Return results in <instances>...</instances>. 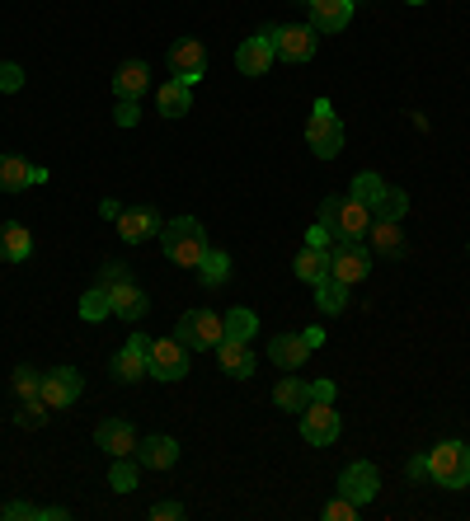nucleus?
I'll list each match as a JSON object with an SVG mask.
<instances>
[{"label": "nucleus", "instance_id": "f257e3e1", "mask_svg": "<svg viewBox=\"0 0 470 521\" xmlns=\"http://www.w3.org/2000/svg\"><path fill=\"white\" fill-rule=\"evenodd\" d=\"M160 249H165L170 263H179V268H198L212 245H207V230L198 216H174V221L160 226Z\"/></svg>", "mask_w": 470, "mask_h": 521}, {"label": "nucleus", "instance_id": "f03ea898", "mask_svg": "<svg viewBox=\"0 0 470 521\" xmlns=\"http://www.w3.org/2000/svg\"><path fill=\"white\" fill-rule=\"evenodd\" d=\"M320 226L334 240H362L372 230V207L358 198H325L320 202Z\"/></svg>", "mask_w": 470, "mask_h": 521}, {"label": "nucleus", "instance_id": "7ed1b4c3", "mask_svg": "<svg viewBox=\"0 0 470 521\" xmlns=\"http://www.w3.org/2000/svg\"><path fill=\"white\" fill-rule=\"evenodd\" d=\"M428 479L438 489H466L470 484V446L466 442H438L428 451Z\"/></svg>", "mask_w": 470, "mask_h": 521}, {"label": "nucleus", "instance_id": "20e7f679", "mask_svg": "<svg viewBox=\"0 0 470 521\" xmlns=\"http://www.w3.org/2000/svg\"><path fill=\"white\" fill-rule=\"evenodd\" d=\"M306 146H311L320 160H334V155L344 151V123H339V113L329 99H320L311 113V123H306Z\"/></svg>", "mask_w": 470, "mask_h": 521}, {"label": "nucleus", "instance_id": "39448f33", "mask_svg": "<svg viewBox=\"0 0 470 521\" xmlns=\"http://www.w3.org/2000/svg\"><path fill=\"white\" fill-rule=\"evenodd\" d=\"M367 273H372V249L362 240H334L329 245V277H339L344 287H353Z\"/></svg>", "mask_w": 470, "mask_h": 521}, {"label": "nucleus", "instance_id": "423d86ee", "mask_svg": "<svg viewBox=\"0 0 470 521\" xmlns=\"http://www.w3.org/2000/svg\"><path fill=\"white\" fill-rule=\"evenodd\" d=\"M174 338L184 343V348H217L221 338H226V329H221V315L217 310H188L184 320L174 324Z\"/></svg>", "mask_w": 470, "mask_h": 521}, {"label": "nucleus", "instance_id": "0eeeda50", "mask_svg": "<svg viewBox=\"0 0 470 521\" xmlns=\"http://www.w3.org/2000/svg\"><path fill=\"white\" fill-rule=\"evenodd\" d=\"M273 43V57L282 62H311L315 57V33L306 24H282V29H259Z\"/></svg>", "mask_w": 470, "mask_h": 521}, {"label": "nucleus", "instance_id": "6e6552de", "mask_svg": "<svg viewBox=\"0 0 470 521\" xmlns=\"http://www.w3.org/2000/svg\"><path fill=\"white\" fill-rule=\"evenodd\" d=\"M109 371L118 376V381H146L151 376V338L146 334H137V338H127L123 348L113 353V362H109Z\"/></svg>", "mask_w": 470, "mask_h": 521}, {"label": "nucleus", "instance_id": "1a4fd4ad", "mask_svg": "<svg viewBox=\"0 0 470 521\" xmlns=\"http://www.w3.org/2000/svg\"><path fill=\"white\" fill-rule=\"evenodd\" d=\"M188 348L179 338H151V376L156 381H184L188 376Z\"/></svg>", "mask_w": 470, "mask_h": 521}, {"label": "nucleus", "instance_id": "9d476101", "mask_svg": "<svg viewBox=\"0 0 470 521\" xmlns=\"http://www.w3.org/2000/svg\"><path fill=\"white\" fill-rule=\"evenodd\" d=\"M80 390H85V376L76 367H52L43 371V390L38 395L47 399V409H71L80 399Z\"/></svg>", "mask_w": 470, "mask_h": 521}, {"label": "nucleus", "instance_id": "9b49d317", "mask_svg": "<svg viewBox=\"0 0 470 521\" xmlns=\"http://www.w3.org/2000/svg\"><path fill=\"white\" fill-rule=\"evenodd\" d=\"M170 76L184 80V85H198L207 76V47L198 38H179L170 47Z\"/></svg>", "mask_w": 470, "mask_h": 521}, {"label": "nucleus", "instance_id": "f8f14e48", "mask_svg": "<svg viewBox=\"0 0 470 521\" xmlns=\"http://www.w3.org/2000/svg\"><path fill=\"white\" fill-rule=\"evenodd\" d=\"M301 437H306L311 446L339 442V414H334V404H320V399H311V404L301 409Z\"/></svg>", "mask_w": 470, "mask_h": 521}, {"label": "nucleus", "instance_id": "ddd939ff", "mask_svg": "<svg viewBox=\"0 0 470 521\" xmlns=\"http://www.w3.org/2000/svg\"><path fill=\"white\" fill-rule=\"evenodd\" d=\"M339 493L344 498H353L358 507H367L381 493V475H376V465H367V460H353L344 475H339Z\"/></svg>", "mask_w": 470, "mask_h": 521}, {"label": "nucleus", "instance_id": "4468645a", "mask_svg": "<svg viewBox=\"0 0 470 521\" xmlns=\"http://www.w3.org/2000/svg\"><path fill=\"white\" fill-rule=\"evenodd\" d=\"M38 184H47L43 165H29L24 155H0V188L5 193H24V188H38Z\"/></svg>", "mask_w": 470, "mask_h": 521}, {"label": "nucleus", "instance_id": "2eb2a0df", "mask_svg": "<svg viewBox=\"0 0 470 521\" xmlns=\"http://www.w3.org/2000/svg\"><path fill=\"white\" fill-rule=\"evenodd\" d=\"M94 442H99V451H109V456H132L141 437H137V428H132L127 418H109V423L94 428Z\"/></svg>", "mask_w": 470, "mask_h": 521}, {"label": "nucleus", "instance_id": "dca6fc26", "mask_svg": "<svg viewBox=\"0 0 470 521\" xmlns=\"http://www.w3.org/2000/svg\"><path fill=\"white\" fill-rule=\"evenodd\" d=\"M118 235L127 245H146L160 235V216L151 207H127V212H118Z\"/></svg>", "mask_w": 470, "mask_h": 521}, {"label": "nucleus", "instance_id": "f3484780", "mask_svg": "<svg viewBox=\"0 0 470 521\" xmlns=\"http://www.w3.org/2000/svg\"><path fill=\"white\" fill-rule=\"evenodd\" d=\"M235 66H240V76H268L273 71V43H268L264 33L245 38V43L235 47Z\"/></svg>", "mask_w": 470, "mask_h": 521}, {"label": "nucleus", "instance_id": "a211bd4d", "mask_svg": "<svg viewBox=\"0 0 470 521\" xmlns=\"http://www.w3.org/2000/svg\"><path fill=\"white\" fill-rule=\"evenodd\" d=\"M353 10H358V0H311V29H320V33L348 29Z\"/></svg>", "mask_w": 470, "mask_h": 521}, {"label": "nucleus", "instance_id": "6ab92c4d", "mask_svg": "<svg viewBox=\"0 0 470 521\" xmlns=\"http://www.w3.org/2000/svg\"><path fill=\"white\" fill-rule=\"evenodd\" d=\"M268 357H273V367H282V371H301V362L311 357V343L301 334H273L268 338Z\"/></svg>", "mask_w": 470, "mask_h": 521}, {"label": "nucleus", "instance_id": "aec40b11", "mask_svg": "<svg viewBox=\"0 0 470 521\" xmlns=\"http://www.w3.org/2000/svg\"><path fill=\"white\" fill-rule=\"evenodd\" d=\"M132 456H137V465H146V470H170L174 460H179V442L156 432V437H141Z\"/></svg>", "mask_w": 470, "mask_h": 521}, {"label": "nucleus", "instance_id": "412c9836", "mask_svg": "<svg viewBox=\"0 0 470 521\" xmlns=\"http://www.w3.org/2000/svg\"><path fill=\"white\" fill-rule=\"evenodd\" d=\"M217 362L226 376H235V381H250L254 376V353H250V343H240V338H221Z\"/></svg>", "mask_w": 470, "mask_h": 521}, {"label": "nucleus", "instance_id": "4be33fe9", "mask_svg": "<svg viewBox=\"0 0 470 521\" xmlns=\"http://www.w3.org/2000/svg\"><path fill=\"white\" fill-rule=\"evenodd\" d=\"M33 254V235L24 221H0V259L5 263H24Z\"/></svg>", "mask_w": 470, "mask_h": 521}, {"label": "nucleus", "instance_id": "5701e85b", "mask_svg": "<svg viewBox=\"0 0 470 521\" xmlns=\"http://www.w3.org/2000/svg\"><path fill=\"white\" fill-rule=\"evenodd\" d=\"M146 90H151V66L146 62H123L113 71V94L118 99H141Z\"/></svg>", "mask_w": 470, "mask_h": 521}, {"label": "nucleus", "instance_id": "b1692460", "mask_svg": "<svg viewBox=\"0 0 470 521\" xmlns=\"http://www.w3.org/2000/svg\"><path fill=\"white\" fill-rule=\"evenodd\" d=\"M109 301H113V315H123V320H141V315L151 310V296L141 292L137 282H118V287H109Z\"/></svg>", "mask_w": 470, "mask_h": 521}, {"label": "nucleus", "instance_id": "393cba45", "mask_svg": "<svg viewBox=\"0 0 470 521\" xmlns=\"http://www.w3.org/2000/svg\"><path fill=\"white\" fill-rule=\"evenodd\" d=\"M372 254H381V259H405V230H400V221H372Z\"/></svg>", "mask_w": 470, "mask_h": 521}, {"label": "nucleus", "instance_id": "a878e982", "mask_svg": "<svg viewBox=\"0 0 470 521\" xmlns=\"http://www.w3.org/2000/svg\"><path fill=\"white\" fill-rule=\"evenodd\" d=\"M156 108L160 118H184L188 108H193V85H184V80H165L156 90Z\"/></svg>", "mask_w": 470, "mask_h": 521}, {"label": "nucleus", "instance_id": "bb28decb", "mask_svg": "<svg viewBox=\"0 0 470 521\" xmlns=\"http://www.w3.org/2000/svg\"><path fill=\"white\" fill-rule=\"evenodd\" d=\"M273 404L287 409V414H301V409L311 404V385L301 381V376H282L278 390H273Z\"/></svg>", "mask_w": 470, "mask_h": 521}, {"label": "nucleus", "instance_id": "cd10ccee", "mask_svg": "<svg viewBox=\"0 0 470 521\" xmlns=\"http://www.w3.org/2000/svg\"><path fill=\"white\" fill-rule=\"evenodd\" d=\"M292 273H297L301 282H311V287H315V282H325V277H329V249L306 245L297 254V263H292Z\"/></svg>", "mask_w": 470, "mask_h": 521}, {"label": "nucleus", "instance_id": "c85d7f7f", "mask_svg": "<svg viewBox=\"0 0 470 521\" xmlns=\"http://www.w3.org/2000/svg\"><path fill=\"white\" fill-rule=\"evenodd\" d=\"M405 212H409V198H405V188H381L376 193V202H372V221H405Z\"/></svg>", "mask_w": 470, "mask_h": 521}, {"label": "nucleus", "instance_id": "c756f323", "mask_svg": "<svg viewBox=\"0 0 470 521\" xmlns=\"http://www.w3.org/2000/svg\"><path fill=\"white\" fill-rule=\"evenodd\" d=\"M198 277H203V287H221L231 277V254L226 249H207L203 263H198Z\"/></svg>", "mask_w": 470, "mask_h": 521}, {"label": "nucleus", "instance_id": "7c9ffc66", "mask_svg": "<svg viewBox=\"0 0 470 521\" xmlns=\"http://www.w3.org/2000/svg\"><path fill=\"white\" fill-rule=\"evenodd\" d=\"M315 306L325 310V315H339L348 306V287L339 277H325V282H315Z\"/></svg>", "mask_w": 470, "mask_h": 521}, {"label": "nucleus", "instance_id": "2f4dec72", "mask_svg": "<svg viewBox=\"0 0 470 521\" xmlns=\"http://www.w3.org/2000/svg\"><path fill=\"white\" fill-rule=\"evenodd\" d=\"M221 329H226V338L250 343V338L259 334V315H254V310H226V315H221Z\"/></svg>", "mask_w": 470, "mask_h": 521}, {"label": "nucleus", "instance_id": "473e14b6", "mask_svg": "<svg viewBox=\"0 0 470 521\" xmlns=\"http://www.w3.org/2000/svg\"><path fill=\"white\" fill-rule=\"evenodd\" d=\"M109 315H113L109 287H90V292L80 296V320H90V324H99V320H109Z\"/></svg>", "mask_w": 470, "mask_h": 521}, {"label": "nucleus", "instance_id": "72a5a7b5", "mask_svg": "<svg viewBox=\"0 0 470 521\" xmlns=\"http://www.w3.org/2000/svg\"><path fill=\"white\" fill-rule=\"evenodd\" d=\"M109 484H113L118 493H132V489H137V456H113Z\"/></svg>", "mask_w": 470, "mask_h": 521}, {"label": "nucleus", "instance_id": "f704fd0d", "mask_svg": "<svg viewBox=\"0 0 470 521\" xmlns=\"http://www.w3.org/2000/svg\"><path fill=\"white\" fill-rule=\"evenodd\" d=\"M15 423L19 428H43L47 423V399L43 395H33V399H19V414H15Z\"/></svg>", "mask_w": 470, "mask_h": 521}, {"label": "nucleus", "instance_id": "c9c22d12", "mask_svg": "<svg viewBox=\"0 0 470 521\" xmlns=\"http://www.w3.org/2000/svg\"><path fill=\"white\" fill-rule=\"evenodd\" d=\"M381 188H386V179H381V174H372V169H362L358 179H353V193H348V198H358V202H367V207H372Z\"/></svg>", "mask_w": 470, "mask_h": 521}, {"label": "nucleus", "instance_id": "e433bc0d", "mask_svg": "<svg viewBox=\"0 0 470 521\" xmlns=\"http://www.w3.org/2000/svg\"><path fill=\"white\" fill-rule=\"evenodd\" d=\"M38 390H43V371L19 367V371H15V395H19V399H33Z\"/></svg>", "mask_w": 470, "mask_h": 521}, {"label": "nucleus", "instance_id": "4c0bfd02", "mask_svg": "<svg viewBox=\"0 0 470 521\" xmlns=\"http://www.w3.org/2000/svg\"><path fill=\"white\" fill-rule=\"evenodd\" d=\"M118 282H132V268H127V263H118V259L99 263V287H118Z\"/></svg>", "mask_w": 470, "mask_h": 521}, {"label": "nucleus", "instance_id": "58836bf2", "mask_svg": "<svg viewBox=\"0 0 470 521\" xmlns=\"http://www.w3.org/2000/svg\"><path fill=\"white\" fill-rule=\"evenodd\" d=\"M353 517H358V503L344 498V493H339L334 503H325V521H353Z\"/></svg>", "mask_w": 470, "mask_h": 521}, {"label": "nucleus", "instance_id": "ea45409f", "mask_svg": "<svg viewBox=\"0 0 470 521\" xmlns=\"http://www.w3.org/2000/svg\"><path fill=\"white\" fill-rule=\"evenodd\" d=\"M24 90V71L15 62H0V94H15Z\"/></svg>", "mask_w": 470, "mask_h": 521}, {"label": "nucleus", "instance_id": "a19ab883", "mask_svg": "<svg viewBox=\"0 0 470 521\" xmlns=\"http://www.w3.org/2000/svg\"><path fill=\"white\" fill-rule=\"evenodd\" d=\"M113 123H118V127H137L141 123L137 99H118V108H113Z\"/></svg>", "mask_w": 470, "mask_h": 521}, {"label": "nucleus", "instance_id": "79ce46f5", "mask_svg": "<svg viewBox=\"0 0 470 521\" xmlns=\"http://www.w3.org/2000/svg\"><path fill=\"white\" fill-rule=\"evenodd\" d=\"M306 245H315V249H329V245H334V235H329V230L320 226V221H315V226H306Z\"/></svg>", "mask_w": 470, "mask_h": 521}, {"label": "nucleus", "instance_id": "37998d69", "mask_svg": "<svg viewBox=\"0 0 470 521\" xmlns=\"http://www.w3.org/2000/svg\"><path fill=\"white\" fill-rule=\"evenodd\" d=\"M151 517H156V521H179V517H184V503H156V507H151Z\"/></svg>", "mask_w": 470, "mask_h": 521}, {"label": "nucleus", "instance_id": "c03bdc74", "mask_svg": "<svg viewBox=\"0 0 470 521\" xmlns=\"http://www.w3.org/2000/svg\"><path fill=\"white\" fill-rule=\"evenodd\" d=\"M311 399H320V404H334V381H315L311 385Z\"/></svg>", "mask_w": 470, "mask_h": 521}, {"label": "nucleus", "instance_id": "a18cd8bd", "mask_svg": "<svg viewBox=\"0 0 470 521\" xmlns=\"http://www.w3.org/2000/svg\"><path fill=\"white\" fill-rule=\"evenodd\" d=\"M409 479H428V456H414V460H409Z\"/></svg>", "mask_w": 470, "mask_h": 521}, {"label": "nucleus", "instance_id": "49530a36", "mask_svg": "<svg viewBox=\"0 0 470 521\" xmlns=\"http://www.w3.org/2000/svg\"><path fill=\"white\" fill-rule=\"evenodd\" d=\"M301 338H306V343H311V353H315V348H320V343H325V329H306V334H301Z\"/></svg>", "mask_w": 470, "mask_h": 521}, {"label": "nucleus", "instance_id": "de8ad7c7", "mask_svg": "<svg viewBox=\"0 0 470 521\" xmlns=\"http://www.w3.org/2000/svg\"><path fill=\"white\" fill-rule=\"evenodd\" d=\"M405 5H423V0H405Z\"/></svg>", "mask_w": 470, "mask_h": 521}, {"label": "nucleus", "instance_id": "09e8293b", "mask_svg": "<svg viewBox=\"0 0 470 521\" xmlns=\"http://www.w3.org/2000/svg\"><path fill=\"white\" fill-rule=\"evenodd\" d=\"M297 5H311V0H297Z\"/></svg>", "mask_w": 470, "mask_h": 521}, {"label": "nucleus", "instance_id": "8fccbe9b", "mask_svg": "<svg viewBox=\"0 0 470 521\" xmlns=\"http://www.w3.org/2000/svg\"><path fill=\"white\" fill-rule=\"evenodd\" d=\"M466 254H470V245H466Z\"/></svg>", "mask_w": 470, "mask_h": 521}]
</instances>
